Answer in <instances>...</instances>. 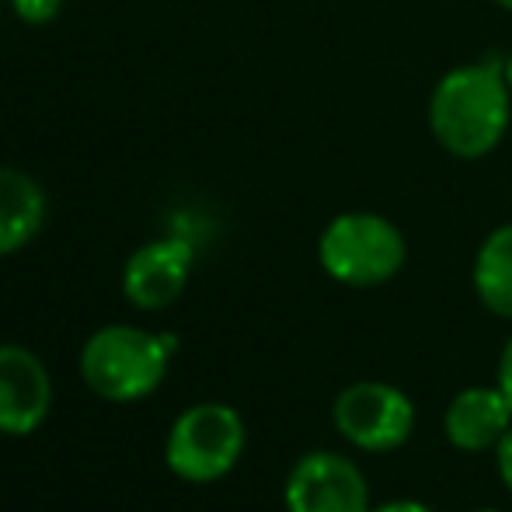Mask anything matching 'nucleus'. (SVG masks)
Segmentation results:
<instances>
[{"instance_id": "obj_1", "label": "nucleus", "mask_w": 512, "mask_h": 512, "mask_svg": "<svg viewBox=\"0 0 512 512\" xmlns=\"http://www.w3.org/2000/svg\"><path fill=\"white\" fill-rule=\"evenodd\" d=\"M512 91L502 60H478L453 67L439 77L429 98V129L453 157L478 161L492 154L509 133Z\"/></svg>"}, {"instance_id": "obj_2", "label": "nucleus", "mask_w": 512, "mask_h": 512, "mask_svg": "<svg viewBox=\"0 0 512 512\" xmlns=\"http://www.w3.org/2000/svg\"><path fill=\"white\" fill-rule=\"evenodd\" d=\"M178 352L171 331H143L133 324H108L81 349V377L98 398L129 405L154 394L168 377V363Z\"/></svg>"}, {"instance_id": "obj_3", "label": "nucleus", "mask_w": 512, "mask_h": 512, "mask_svg": "<svg viewBox=\"0 0 512 512\" xmlns=\"http://www.w3.org/2000/svg\"><path fill=\"white\" fill-rule=\"evenodd\" d=\"M408 244L405 234L387 216L352 209L321 230L317 262L335 283L342 286H380L394 279L405 265Z\"/></svg>"}, {"instance_id": "obj_4", "label": "nucleus", "mask_w": 512, "mask_h": 512, "mask_svg": "<svg viewBox=\"0 0 512 512\" xmlns=\"http://www.w3.org/2000/svg\"><path fill=\"white\" fill-rule=\"evenodd\" d=\"M244 443H248L244 418L223 401H203L175 418L164 443V460L171 474L189 485H209L234 471Z\"/></svg>"}, {"instance_id": "obj_5", "label": "nucleus", "mask_w": 512, "mask_h": 512, "mask_svg": "<svg viewBox=\"0 0 512 512\" xmlns=\"http://www.w3.org/2000/svg\"><path fill=\"white\" fill-rule=\"evenodd\" d=\"M335 429L366 453H391L415 429V405L405 391L384 380H359L345 387L331 408Z\"/></svg>"}, {"instance_id": "obj_6", "label": "nucleus", "mask_w": 512, "mask_h": 512, "mask_svg": "<svg viewBox=\"0 0 512 512\" xmlns=\"http://www.w3.org/2000/svg\"><path fill=\"white\" fill-rule=\"evenodd\" d=\"M286 512H370V481L349 457L314 450L286 478Z\"/></svg>"}, {"instance_id": "obj_7", "label": "nucleus", "mask_w": 512, "mask_h": 512, "mask_svg": "<svg viewBox=\"0 0 512 512\" xmlns=\"http://www.w3.org/2000/svg\"><path fill=\"white\" fill-rule=\"evenodd\" d=\"M53 408L49 370L25 345H0V436H32Z\"/></svg>"}, {"instance_id": "obj_8", "label": "nucleus", "mask_w": 512, "mask_h": 512, "mask_svg": "<svg viewBox=\"0 0 512 512\" xmlns=\"http://www.w3.org/2000/svg\"><path fill=\"white\" fill-rule=\"evenodd\" d=\"M192 244L185 237H161L129 255L122 269V293L140 310H164L182 297L192 272Z\"/></svg>"}, {"instance_id": "obj_9", "label": "nucleus", "mask_w": 512, "mask_h": 512, "mask_svg": "<svg viewBox=\"0 0 512 512\" xmlns=\"http://www.w3.org/2000/svg\"><path fill=\"white\" fill-rule=\"evenodd\" d=\"M512 429V408L506 394L495 387H467L446 405L443 432L457 450L481 453L502 443Z\"/></svg>"}, {"instance_id": "obj_10", "label": "nucleus", "mask_w": 512, "mask_h": 512, "mask_svg": "<svg viewBox=\"0 0 512 512\" xmlns=\"http://www.w3.org/2000/svg\"><path fill=\"white\" fill-rule=\"evenodd\" d=\"M46 223V192L32 175L0 168V255L25 248Z\"/></svg>"}, {"instance_id": "obj_11", "label": "nucleus", "mask_w": 512, "mask_h": 512, "mask_svg": "<svg viewBox=\"0 0 512 512\" xmlns=\"http://www.w3.org/2000/svg\"><path fill=\"white\" fill-rule=\"evenodd\" d=\"M474 293L495 317L512 321V223H502L481 241L474 258Z\"/></svg>"}, {"instance_id": "obj_12", "label": "nucleus", "mask_w": 512, "mask_h": 512, "mask_svg": "<svg viewBox=\"0 0 512 512\" xmlns=\"http://www.w3.org/2000/svg\"><path fill=\"white\" fill-rule=\"evenodd\" d=\"M63 4H67V0H11L14 14H18L21 21H28V25H46V21H53L56 14L63 11Z\"/></svg>"}, {"instance_id": "obj_13", "label": "nucleus", "mask_w": 512, "mask_h": 512, "mask_svg": "<svg viewBox=\"0 0 512 512\" xmlns=\"http://www.w3.org/2000/svg\"><path fill=\"white\" fill-rule=\"evenodd\" d=\"M495 453H499V478H502V485L512 492V429L502 436V443L495 446Z\"/></svg>"}, {"instance_id": "obj_14", "label": "nucleus", "mask_w": 512, "mask_h": 512, "mask_svg": "<svg viewBox=\"0 0 512 512\" xmlns=\"http://www.w3.org/2000/svg\"><path fill=\"white\" fill-rule=\"evenodd\" d=\"M499 391L506 394V401L512 408V335H509L506 349H502V356H499Z\"/></svg>"}, {"instance_id": "obj_15", "label": "nucleus", "mask_w": 512, "mask_h": 512, "mask_svg": "<svg viewBox=\"0 0 512 512\" xmlns=\"http://www.w3.org/2000/svg\"><path fill=\"white\" fill-rule=\"evenodd\" d=\"M370 512H432L425 502H415V499H398V502H384V506L370 509Z\"/></svg>"}, {"instance_id": "obj_16", "label": "nucleus", "mask_w": 512, "mask_h": 512, "mask_svg": "<svg viewBox=\"0 0 512 512\" xmlns=\"http://www.w3.org/2000/svg\"><path fill=\"white\" fill-rule=\"evenodd\" d=\"M502 67H506V84H509V91H512V53L502 60Z\"/></svg>"}, {"instance_id": "obj_17", "label": "nucleus", "mask_w": 512, "mask_h": 512, "mask_svg": "<svg viewBox=\"0 0 512 512\" xmlns=\"http://www.w3.org/2000/svg\"><path fill=\"white\" fill-rule=\"evenodd\" d=\"M499 7H506V11H512V0H495Z\"/></svg>"}, {"instance_id": "obj_18", "label": "nucleus", "mask_w": 512, "mask_h": 512, "mask_svg": "<svg viewBox=\"0 0 512 512\" xmlns=\"http://www.w3.org/2000/svg\"><path fill=\"white\" fill-rule=\"evenodd\" d=\"M478 512H502V509H478Z\"/></svg>"}]
</instances>
